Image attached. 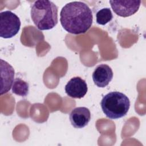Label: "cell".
I'll return each mask as SVG.
<instances>
[{"label": "cell", "mask_w": 146, "mask_h": 146, "mask_svg": "<svg viewBox=\"0 0 146 146\" xmlns=\"http://www.w3.org/2000/svg\"><path fill=\"white\" fill-rule=\"evenodd\" d=\"M93 15L91 9L84 2H71L65 5L60 13V22L63 28L72 34L87 32L91 27Z\"/></svg>", "instance_id": "6da1fadb"}, {"label": "cell", "mask_w": 146, "mask_h": 146, "mask_svg": "<svg viewBox=\"0 0 146 146\" xmlns=\"http://www.w3.org/2000/svg\"><path fill=\"white\" fill-rule=\"evenodd\" d=\"M30 14L33 22L40 30L52 29L58 23V7L52 1H35L32 5Z\"/></svg>", "instance_id": "7a4b0ae2"}, {"label": "cell", "mask_w": 146, "mask_h": 146, "mask_svg": "<svg viewBox=\"0 0 146 146\" xmlns=\"http://www.w3.org/2000/svg\"><path fill=\"white\" fill-rule=\"evenodd\" d=\"M100 105L103 113L107 117L117 119L127 115L130 107V101L123 93L112 91L103 97Z\"/></svg>", "instance_id": "3957f363"}, {"label": "cell", "mask_w": 146, "mask_h": 146, "mask_svg": "<svg viewBox=\"0 0 146 146\" xmlns=\"http://www.w3.org/2000/svg\"><path fill=\"white\" fill-rule=\"evenodd\" d=\"M19 18L9 10L0 13V36L7 39L14 36L18 34L21 27Z\"/></svg>", "instance_id": "277c9868"}, {"label": "cell", "mask_w": 146, "mask_h": 146, "mask_svg": "<svg viewBox=\"0 0 146 146\" xmlns=\"http://www.w3.org/2000/svg\"><path fill=\"white\" fill-rule=\"evenodd\" d=\"M113 12L122 17H128L135 14L140 6L141 1H110Z\"/></svg>", "instance_id": "5b68a950"}, {"label": "cell", "mask_w": 146, "mask_h": 146, "mask_svg": "<svg viewBox=\"0 0 146 146\" xmlns=\"http://www.w3.org/2000/svg\"><path fill=\"white\" fill-rule=\"evenodd\" d=\"M88 87L86 81L80 77L75 76L71 78L65 86V92L72 98L80 99L87 92Z\"/></svg>", "instance_id": "8992f818"}, {"label": "cell", "mask_w": 146, "mask_h": 146, "mask_svg": "<svg viewBox=\"0 0 146 146\" xmlns=\"http://www.w3.org/2000/svg\"><path fill=\"white\" fill-rule=\"evenodd\" d=\"M113 71L107 64H102L98 66L92 73V80L98 87L104 88L108 85L113 78Z\"/></svg>", "instance_id": "52a82bcc"}, {"label": "cell", "mask_w": 146, "mask_h": 146, "mask_svg": "<svg viewBox=\"0 0 146 146\" xmlns=\"http://www.w3.org/2000/svg\"><path fill=\"white\" fill-rule=\"evenodd\" d=\"M70 121L75 128H82L86 127L91 120V112L85 107L75 108L70 113Z\"/></svg>", "instance_id": "ba28073f"}, {"label": "cell", "mask_w": 146, "mask_h": 146, "mask_svg": "<svg viewBox=\"0 0 146 146\" xmlns=\"http://www.w3.org/2000/svg\"><path fill=\"white\" fill-rule=\"evenodd\" d=\"M1 95H2L7 93L11 89L14 81V70L9 63L3 59H1Z\"/></svg>", "instance_id": "9c48e42d"}, {"label": "cell", "mask_w": 146, "mask_h": 146, "mask_svg": "<svg viewBox=\"0 0 146 146\" xmlns=\"http://www.w3.org/2000/svg\"><path fill=\"white\" fill-rule=\"evenodd\" d=\"M29 84L20 78H16L13 82L12 92L17 95L26 96L29 93Z\"/></svg>", "instance_id": "30bf717a"}, {"label": "cell", "mask_w": 146, "mask_h": 146, "mask_svg": "<svg viewBox=\"0 0 146 146\" xmlns=\"http://www.w3.org/2000/svg\"><path fill=\"white\" fill-rule=\"evenodd\" d=\"M113 18L111 10L108 7L99 10L96 14V23L100 25H105L110 22Z\"/></svg>", "instance_id": "8fae6325"}]
</instances>
